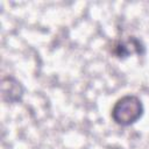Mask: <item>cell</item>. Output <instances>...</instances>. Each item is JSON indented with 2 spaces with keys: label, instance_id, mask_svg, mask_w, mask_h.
I'll return each mask as SVG.
<instances>
[{
  "label": "cell",
  "instance_id": "6da1fadb",
  "mask_svg": "<svg viewBox=\"0 0 149 149\" xmlns=\"http://www.w3.org/2000/svg\"><path fill=\"white\" fill-rule=\"evenodd\" d=\"M143 113L141 100L136 95H125L120 98L112 108V119L121 126H129L136 122Z\"/></svg>",
  "mask_w": 149,
  "mask_h": 149
},
{
  "label": "cell",
  "instance_id": "7a4b0ae2",
  "mask_svg": "<svg viewBox=\"0 0 149 149\" xmlns=\"http://www.w3.org/2000/svg\"><path fill=\"white\" fill-rule=\"evenodd\" d=\"M112 52L116 56V57H127L134 52L137 54H143L144 52V48L142 45V43L136 40L135 37H129L127 41L125 42H118L113 45Z\"/></svg>",
  "mask_w": 149,
  "mask_h": 149
},
{
  "label": "cell",
  "instance_id": "3957f363",
  "mask_svg": "<svg viewBox=\"0 0 149 149\" xmlns=\"http://www.w3.org/2000/svg\"><path fill=\"white\" fill-rule=\"evenodd\" d=\"M22 94V87L20 83L13 77H3L2 78V97L5 100L9 102L16 101L20 99Z\"/></svg>",
  "mask_w": 149,
  "mask_h": 149
}]
</instances>
